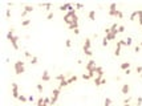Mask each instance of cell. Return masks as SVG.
Segmentation results:
<instances>
[{"instance_id": "43", "label": "cell", "mask_w": 142, "mask_h": 106, "mask_svg": "<svg viewBox=\"0 0 142 106\" xmlns=\"http://www.w3.org/2000/svg\"><path fill=\"white\" fill-rule=\"evenodd\" d=\"M76 8H78V9H81V8H84V5H82V4H76Z\"/></svg>"}, {"instance_id": "10", "label": "cell", "mask_w": 142, "mask_h": 106, "mask_svg": "<svg viewBox=\"0 0 142 106\" xmlns=\"http://www.w3.org/2000/svg\"><path fill=\"white\" fill-rule=\"evenodd\" d=\"M41 80H43L44 82H48V81L51 80V76H49V72H48V70H44V72H43V74H41Z\"/></svg>"}, {"instance_id": "6", "label": "cell", "mask_w": 142, "mask_h": 106, "mask_svg": "<svg viewBox=\"0 0 142 106\" xmlns=\"http://www.w3.org/2000/svg\"><path fill=\"white\" fill-rule=\"evenodd\" d=\"M85 68H86V70H88L89 73H94L96 68H97V66H96V61L94 60H89L88 62H86V66H85Z\"/></svg>"}, {"instance_id": "44", "label": "cell", "mask_w": 142, "mask_h": 106, "mask_svg": "<svg viewBox=\"0 0 142 106\" xmlns=\"http://www.w3.org/2000/svg\"><path fill=\"white\" fill-rule=\"evenodd\" d=\"M27 15H28V13L25 12V11H23V12H21V17H25V16H27Z\"/></svg>"}, {"instance_id": "36", "label": "cell", "mask_w": 142, "mask_h": 106, "mask_svg": "<svg viewBox=\"0 0 142 106\" xmlns=\"http://www.w3.org/2000/svg\"><path fill=\"white\" fill-rule=\"evenodd\" d=\"M24 56H25V57H28V58H32V57H33L29 52H28V50H25V52H24Z\"/></svg>"}, {"instance_id": "4", "label": "cell", "mask_w": 142, "mask_h": 106, "mask_svg": "<svg viewBox=\"0 0 142 106\" xmlns=\"http://www.w3.org/2000/svg\"><path fill=\"white\" fill-rule=\"evenodd\" d=\"M76 15H77V13H76V9L68 11V12L64 15V21H65V24H67V25H69V24H71V19H72L73 16H76Z\"/></svg>"}, {"instance_id": "2", "label": "cell", "mask_w": 142, "mask_h": 106, "mask_svg": "<svg viewBox=\"0 0 142 106\" xmlns=\"http://www.w3.org/2000/svg\"><path fill=\"white\" fill-rule=\"evenodd\" d=\"M84 54H86L89 57L93 54V52H92V40L89 37H86L84 41Z\"/></svg>"}, {"instance_id": "16", "label": "cell", "mask_w": 142, "mask_h": 106, "mask_svg": "<svg viewBox=\"0 0 142 106\" xmlns=\"http://www.w3.org/2000/svg\"><path fill=\"white\" fill-rule=\"evenodd\" d=\"M67 81H68V85H71V84H73V82H76V81H77V76H75V74H73V76H71L67 80Z\"/></svg>"}, {"instance_id": "30", "label": "cell", "mask_w": 142, "mask_h": 106, "mask_svg": "<svg viewBox=\"0 0 142 106\" xmlns=\"http://www.w3.org/2000/svg\"><path fill=\"white\" fill-rule=\"evenodd\" d=\"M43 105H44V98L40 97V98L37 99V106H43Z\"/></svg>"}, {"instance_id": "42", "label": "cell", "mask_w": 142, "mask_h": 106, "mask_svg": "<svg viewBox=\"0 0 142 106\" xmlns=\"http://www.w3.org/2000/svg\"><path fill=\"white\" fill-rule=\"evenodd\" d=\"M135 70H137V73H142V66H137Z\"/></svg>"}, {"instance_id": "25", "label": "cell", "mask_w": 142, "mask_h": 106, "mask_svg": "<svg viewBox=\"0 0 142 106\" xmlns=\"http://www.w3.org/2000/svg\"><path fill=\"white\" fill-rule=\"evenodd\" d=\"M101 81H102V78H100V77H96V78H94V85H96V86H101Z\"/></svg>"}, {"instance_id": "22", "label": "cell", "mask_w": 142, "mask_h": 106, "mask_svg": "<svg viewBox=\"0 0 142 106\" xmlns=\"http://www.w3.org/2000/svg\"><path fill=\"white\" fill-rule=\"evenodd\" d=\"M24 11H25L27 13H31L32 11H33V7L32 5H24Z\"/></svg>"}, {"instance_id": "15", "label": "cell", "mask_w": 142, "mask_h": 106, "mask_svg": "<svg viewBox=\"0 0 142 106\" xmlns=\"http://www.w3.org/2000/svg\"><path fill=\"white\" fill-rule=\"evenodd\" d=\"M82 80H92V78H93V77H94V73H86V74H82Z\"/></svg>"}, {"instance_id": "7", "label": "cell", "mask_w": 142, "mask_h": 106, "mask_svg": "<svg viewBox=\"0 0 142 106\" xmlns=\"http://www.w3.org/2000/svg\"><path fill=\"white\" fill-rule=\"evenodd\" d=\"M11 88H12V97L16 99H19V97H20V94H19V86H17L16 82H13L12 85H11Z\"/></svg>"}, {"instance_id": "31", "label": "cell", "mask_w": 142, "mask_h": 106, "mask_svg": "<svg viewBox=\"0 0 142 106\" xmlns=\"http://www.w3.org/2000/svg\"><path fill=\"white\" fill-rule=\"evenodd\" d=\"M36 88H37V92L39 93H43V84H37Z\"/></svg>"}, {"instance_id": "38", "label": "cell", "mask_w": 142, "mask_h": 106, "mask_svg": "<svg viewBox=\"0 0 142 106\" xmlns=\"http://www.w3.org/2000/svg\"><path fill=\"white\" fill-rule=\"evenodd\" d=\"M142 105V97H138L137 98V106H141Z\"/></svg>"}, {"instance_id": "27", "label": "cell", "mask_w": 142, "mask_h": 106, "mask_svg": "<svg viewBox=\"0 0 142 106\" xmlns=\"http://www.w3.org/2000/svg\"><path fill=\"white\" fill-rule=\"evenodd\" d=\"M37 62H39V60H37V57H36V56H33L32 58H31V64H32V65H36Z\"/></svg>"}, {"instance_id": "29", "label": "cell", "mask_w": 142, "mask_h": 106, "mask_svg": "<svg viewBox=\"0 0 142 106\" xmlns=\"http://www.w3.org/2000/svg\"><path fill=\"white\" fill-rule=\"evenodd\" d=\"M19 101H20V102H27V101H28V97L20 96V97H19Z\"/></svg>"}, {"instance_id": "23", "label": "cell", "mask_w": 142, "mask_h": 106, "mask_svg": "<svg viewBox=\"0 0 142 106\" xmlns=\"http://www.w3.org/2000/svg\"><path fill=\"white\" fill-rule=\"evenodd\" d=\"M56 80H57V81H64V80H67V76H65V74H58V76H56Z\"/></svg>"}, {"instance_id": "37", "label": "cell", "mask_w": 142, "mask_h": 106, "mask_svg": "<svg viewBox=\"0 0 142 106\" xmlns=\"http://www.w3.org/2000/svg\"><path fill=\"white\" fill-rule=\"evenodd\" d=\"M65 46H67V48H71V46H72V41H71V40H67V41H65Z\"/></svg>"}, {"instance_id": "49", "label": "cell", "mask_w": 142, "mask_h": 106, "mask_svg": "<svg viewBox=\"0 0 142 106\" xmlns=\"http://www.w3.org/2000/svg\"><path fill=\"white\" fill-rule=\"evenodd\" d=\"M105 84H106V80H105V78H102V81H101V85H105Z\"/></svg>"}, {"instance_id": "48", "label": "cell", "mask_w": 142, "mask_h": 106, "mask_svg": "<svg viewBox=\"0 0 142 106\" xmlns=\"http://www.w3.org/2000/svg\"><path fill=\"white\" fill-rule=\"evenodd\" d=\"M130 73H132V70H130V69H128V70H125V74H130Z\"/></svg>"}, {"instance_id": "51", "label": "cell", "mask_w": 142, "mask_h": 106, "mask_svg": "<svg viewBox=\"0 0 142 106\" xmlns=\"http://www.w3.org/2000/svg\"><path fill=\"white\" fill-rule=\"evenodd\" d=\"M124 106H132V105H124Z\"/></svg>"}, {"instance_id": "46", "label": "cell", "mask_w": 142, "mask_h": 106, "mask_svg": "<svg viewBox=\"0 0 142 106\" xmlns=\"http://www.w3.org/2000/svg\"><path fill=\"white\" fill-rule=\"evenodd\" d=\"M138 23H139V25H141V28H142V16L138 19Z\"/></svg>"}, {"instance_id": "18", "label": "cell", "mask_w": 142, "mask_h": 106, "mask_svg": "<svg viewBox=\"0 0 142 106\" xmlns=\"http://www.w3.org/2000/svg\"><path fill=\"white\" fill-rule=\"evenodd\" d=\"M112 103H113L112 98H109V97H106V98H105V101H104V106H112Z\"/></svg>"}, {"instance_id": "24", "label": "cell", "mask_w": 142, "mask_h": 106, "mask_svg": "<svg viewBox=\"0 0 142 106\" xmlns=\"http://www.w3.org/2000/svg\"><path fill=\"white\" fill-rule=\"evenodd\" d=\"M68 28H69V29H72V31L77 29V28H78V23H73V24H71V25H68Z\"/></svg>"}, {"instance_id": "21", "label": "cell", "mask_w": 142, "mask_h": 106, "mask_svg": "<svg viewBox=\"0 0 142 106\" xmlns=\"http://www.w3.org/2000/svg\"><path fill=\"white\" fill-rule=\"evenodd\" d=\"M65 86H68V81L67 80H64V81H61L60 84H58V89H62V88H65Z\"/></svg>"}, {"instance_id": "13", "label": "cell", "mask_w": 142, "mask_h": 106, "mask_svg": "<svg viewBox=\"0 0 142 106\" xmlns=\"http://www.w3.org/2000/svg\"><path fill=\"white\" fill-rule=\"evenodd\" d=\"M137 16H138V19L142 16V11H134V12H133L132 15H130V20H134Z\"/></svg>"}, {"instance_id": "26", "label": "cell", "mask_w": 142, "mask_h": 106, "mask_svg": "<svg viewBox=\"0 0 142 106\" xmlns=\"http://www.w3.org/2000/svg\"><path fill=\"white\" fill-rule=\"evenodd\" d=\"M31 24V20L29 19H25L24 21H21V26H28Z\"/></svg>"}, {"instance_id": "41", "label": "cell", "mask_w": 142, "mask_h": 106, "mask_svg": "<svg viewBox=\"0 0 142 106\" xmlns=\"http://www.w3.org/2000/svg\"><path fill=\"white\" fill-rule=\"evenodd\" d=\"M134 50H135L137 53H139V50H141V45H137V46L134 48Z\"/></svg>"}, {"instance_id": "12", "label": "cell", "mask_w": 142, "mask_h": 106, "mask_svg": "<svg viewBox=\"0 0 142 106\" xmlns=\"http://www.w3.org/2000/svg\"><path fill=\"white\" fill-rule=\"evenodd\" d=\"M115 36H117V33H113V32H109L108 35H105V37H106L108 41H113V40H115Z\"/></svg>"}, {"instance_id": "50", "label": "cell", "mask_w": 142, "mask_h": 106, "mask_svg": "<svg viewBox=\"0 0 142 106\" xmlns=\"http://www.w3.org/2000/svg\"><path fill=\"white\" fill-rule=\"evenodd\" d=\"M43 106H49V105H45V103H44V105H43Z\"/></svg>"}, {"instance_id": "28", "label": "cell", "mask_w": 142, "mask_h": 106, "mask_svg": "<svg viewBox=\"0 0 142 106\" xmlns=\"http://www.w3.org/2000/svg\"><path fill=\"white\" fill-rule=\"evenodd\" d=\"M130 102H132V97H128L124 99V105H130Z\"/></svg>"}, {"instance_id": "19", "label": "cell", "mask_w": 142, "mask_h": 106, "mask_svg": "<svg viewBox=\"0 0 142 106\" xmlns=\"http://www.w3.org/2000/svg\"><path fill=\"white\" fill-rule=\"evenodd\" d=\"M88 17L92 20V21H93V20H96V11H89Z\"/></svg>"}, {"instance_id": "14", "label": "cell", "mask_w": 142, "mask_h": 106, "mask_svg": "<svg viewBox=\"0 0 142 106\" xmlns=\"http://www.w3.org/2000/svg\"><path fill=\"white\" fill-rule=\"evenodd\" d=\"M60 9L61 11H71V9H75V8H73V5H72V4H64V5H61L60 7Z\"/></svg>"}, {"instance_id": "47", "label": "cell", "mask_w": 142, "mask_h": 106, "mask_svg": "<svg viewBox=\"0 0 142 106\" xmlns=\"http://www.w3.org/2000/svg\"><path fill=\"white\" fill-rule=\"evenodd\" d=\"M5 16H7V17L11 16V12H9V11H7V12H5Z\"/></svg>"}, {"instance_id": "8", "label": "cell", "mask_w": 142, "mask_h": 106, "mask_svg": "<svg viewBox=\"0 0 142 106\" xmlns=\"http://www.w3.org/2000/svg\"><path fill=\"white\" fill-rule=\"evenodd\" d=\"M122 46H124V40H120L118 43H117V45H115V50H114V56L115 57H118L120 54H121Z\"/></svg>"}, {"instance_id": "32", "label": "cell", "mask_w": 142, "mask_h": 106, "mask_svg": "<svg viewBox=\"0 0 142 106\" xmlns=\"http://www.w3.org/2000/svg\"><path fill=\"white\" fill-rule=\"evenodd\" d=\"M53 16H54V15H53V11H51V12L47 15V19H48V20H52V19H53Z\"/></svg>"}, {"instance_id": "9", "label": "cell", "mask_w": 142, "mask_h": 106, "mask_svg": "<svg viewBox=\"0 0 142 106\" xmlns=\"http://www.w3.org/2000/svg\"><path fill=\"white\" fill-rule=\"evenodd\" d=\"M109 15L110 16H117V12H118V9H117V4H114V3H112L110 5H109Z\"/></svg>"}, {"instance_id": "5", "label": "cell", "mask_w": 142, "mask_h": 106, "mask_svg": "<svg viewBox=\"0 0 142 106\" xmlns=\"http://www.w3.org/2000/svg\"><path fill=\"white\" fill-rule=\"evenodd\" d=\"M58 96H60V89H58V88H56V89H53V92H52V97H51V106H53L54 103L57 102Z\"/></svg>"}, {"instance_id": "35", "label": "cell", "mask_w": 142, "mask_h": 106, "mask_svg": "<svg viewBox=\"0 0 142 106\" xmlns=\"http://www.w3.org/2000/svg\"><path fill=\"white\" fill-rule=\"evenodd\" d=\"M117 32H118V33L125 32V26H124V25H120V26H118V31H117Z\"/></svg>"}, {"instance_id": "1", "label": "cell", "mask_w": 142, "mask_h": 106, "mask_svg": "<svg viewBox=\"0 0 142 106\" xmlns=\"http://www.w3.org/2000/svg\"><path fill=\"white\" fill-rule=\"evenodd\" d=\"M13 32H15L13 28H11V29L7 32V39L11 41V45H12V48H13L15 50H17V49H19V44H17V43H19V37H17Z\"/></svg>"}, {"instance_id": "33", "label": "cell", "mask_w": 142, "mask_h": 106, "mask_svg": "<svg viewBox=\"0 0 142 106\" xmlns=\"http://www.w3.org/2000/svg\"><path fill=\"white\" fill-rule=\"evenodd\" d=\"M102 46H108V44H109V41L108 40H106V37H104V39H102Z\"/></svg>"}, {"instance_id": "40", "label": "cell", "mask_w": 142, "mask_h": 106, "mask_svg": "<svg viewBox=\"0 0 142 106\" xmlns=\"http://www.w3.org/2000/svg\"><path fill=\"white\" fill-rule=\"evenodd\" d=\"M28 101H29V102H33V101H35V97H33V96H28Z\"/></svg>"}, {"instance_id": "39", "label": "cell", "mask_w": 142, "mask_h": 106, "mask_svg": "<svg viewBox=\"0 0 142 106\" xmlns=\"http://www.w3.org/2000/svg\"><path fill=\"white\" fill-rule=\"evenodd\" d=\"M117 17H118V19H122V17H124V13H122L121 11H118V12H117Z\"/></svg>"}, {"instance_id": "11", "label": "cell", "mask_w": 142, "mask_h": 106, "mask_svg": "<svg viewBox=\"0 0 142 106\" xmlns=\"http://www.w3.org/2000/svg\"><path fill=\"white\" fill-rule=\"evenodd\" d=\"M129 92H130V86H129L128 84H124L122 88H121V93L124 96H126V94H129Z\"/></svg>"}, {"instance_id": "3", "label": "cell", "mask_w": 142, "mask_h": 106, "mask_svg": "<svg viewBox=\"0 0 142 106\" xmlns=\"http://www.w3.org/2000/svg\"><path fill=\"white\" fill-rule=\"evenodd\" d=\"M25 72V68H24V62L21 60H17L15 62V73L16 74H23Z\"/></svg>"}, {"instance_id": "17", "label": "cell", "mask_w": 142, "mask_h": 106, "mask_svg": "<svg viewBox=\"0 0 142 106\" xmlns=\"http://www.w3.org/2000/svg\"><path fill=\"white\" fill-rule=\"evenodd\" d=\"M120 68H121V69L125 72V70H128L129 68H130V64H129V62H122L121 65H120Z\"/></svg>"}, {"instance_id": "45", "label": "cell", "mask_w": 142, "mask_h": 106, "mask_svg": "<svg viewBox=\"0 0 142 106\" xmlns=\"http://www.w3.org/2000/svg\"><path fill=\"white\" fill-rule=\"evenodd\" d=\"M73 33H75V35H78V33H80V29H78V28H77V29H75V31H73Z\"/></svg>"}, {"instance_id": "34", "label": "cell", "mask_w": 142, "mask_h": 106, "mask_svg": "<svg viewBox=\"0 0 142 106\" xmlns=\"http://www.w3.org/2000/svg\"><path fill=\"white\" fill-rule=\"evenodd\" d=\"M44 103H45V105H49V106H51V98L45 97V98H44Z\"/></svg>"}, {"instance_id": "20", "label": "cell", "mask_w": 142, "mask_h": 106, "mask_svg": "<svg viewBox=\"0 0 142 106\" xmlns=\"http://www.w3.org/2000/svg\"><path fill=\"white\" fill-rule=\"evenodd\" d=\"M132 41H133L132 37H128L126 40H124V46H130L132 45Z\"/></svg>"}]
</instances>
